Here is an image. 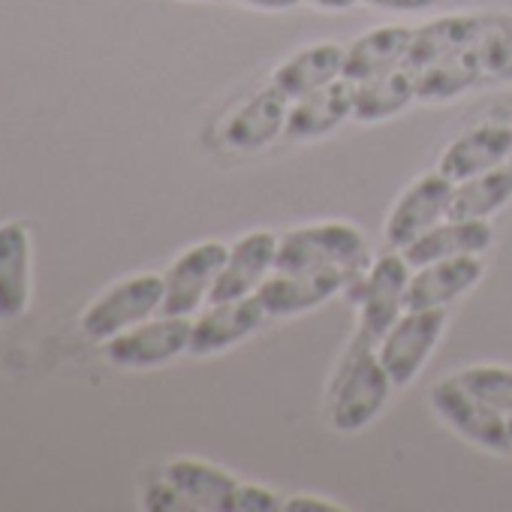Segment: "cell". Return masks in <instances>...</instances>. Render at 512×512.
Here are the masks:
<instances>
[{
  "label": "cell",
  "instance_id": "6da1fadb",
  "mask_svg": "<svg viewBox=\"0 0 512 512\" xmlns=\"http://www.w3.org/2000/svg\"><path fill=\"white\" fill-rule=\"evenodd\" d=\"M404 67L416 97L446 103L476 88L512 82V16H449L413 31Z\"/></svg>",
  "mask_w": 512,
  "mask_h": 512
},
{
  "label": "cell",
  "instance_id": "7a4b0ae2",
  "mask_svg": "<svg viewBox=\"0 0 512 512\" xmlns=\"http://www.w3.org/2000/svg\"><path fill=\"white\" fill-rule=\"evenodd\" d=\"M392 380L377 356V347L362 341L359 335L353 338L332 392H329V419L338 431H359L368 422L380 416V410L389 401Z\"/></svg>",
  "mask_w": 512,
  "mask_h": 512
},
{
  "label": "cell",
  "instance_id": "3957f363",
  "mask_svg": "<svg viewBox=\"0 0 512 512\" xmlns=\"http://www.w3.org/2000/svg\"><path fill=\"white\" fill-rule=\"evenodd\" d=\"M365 235L350 223H311L287 232L278 241L275 272H311V269H350L365 266Z\"/></svg>",
  "mask_w": 512,
  "mask_h": 512
},
{
  "label": "cell",
  "instance_id": "277c9868",
  "mask_svg": "<svg viewBox=\"0 0 512 512\" xmlns=\"http://www.w3.org/2000/svg\"><path fill=\"white\" fill-rule=\"evenodd\" d=\"M443 326L446 308H422L401 314L398 323L383 335V341L377 344V356L395 386H407L422 371L443 335Z\"/></svg>",
  "mask_w": 512,
  "mask_h": 512
},
{
  "label": "cell",
  "instance_id": "5b68a950",
  "mask_svg": "<svg viewBox=\"0 0 512 512\" xmlns=\"http://www.w3.org/2000/svg\"><path fill=\"white\" fill-rule=\"evenodd\" d=\"M410 284V263L404 253H386L368 269L362 281V320L359 338L368 344H380L383 335L398 323L404 311V293Z\"/></svg>",
  "mask_w": 512,
  "mask_h": 512
},
{
  "label": "cell",
  "instance_id": "8992f818",
  "mask_svg": "<svg viewBox=\"0 0 512 512\" xmlns=\"http://www.w3.org/2000/svg\"><path fill=\"white\" fill-rule=\"evenodd\" d=\"M226 256L229 247L220 241H202L184 250L163 278V317H190L208 299Z\"/></svg>",
  "mask_w": 512,
  "mask_h": 512
},
{
  "label": "cell",
  "instance_id": "52a82bcc",
  "mask_svg": "<svg viewBox=\"0 0 512 512\" xmlns=\"http://www.w3.org/2000/svg\"><path fill=\"white\" fill-rule=\"evenodd\" d=\"M163 290H166V284L157 275H139V278L118 284L100 302H94L91 311L82 317L85 335L103 341V338L121 335L130 326L145 323L154 311H160Z\"/></svg>",
  "mask_w": 512,
  "mask_h": 512
},
{
  "label": "cell",
  "instance_id": "ba28073f",
  "mask_svg": "<svg viewBox=\"0 0 512 512\" xmlns=\"http://www.w3.org/2000/svg\"><path fill=\"white\" fill-rule=\"evenodd\" d=\"M359 272L350 269H311V272H275L256 290L266 317H293L335 299L350 278Z\"/></svg>",
  "mask_w": 512,
  "mask_h": 512
},
{
  "label": "cell",
  "instance_id": "9c48e42d",
  "mask_svg": "<svg viewBox=\"0 0 512 512\" xmlns=\"http://www.w3.org/2000/svg\"><path fill=\"white\" fill-rule=\"evenodd\" d=\"M431 404L461 437L473 440L476 446L491 452H512L509 419L482 404L473 392H467L458 377L437 383L431 392Z\"/></svg>",
  "mask_w": 512,
  "mask_h": 512
},
{
  "label": "cell",
  "instance_id": "30bf717a",
  "mask_svg": "<svg viewBox=\"0 0 512 512\" xmlns=\"http://www.w3.org/2000/svg\"><path fill=\"white\" fill-rule=\"evenodd\" d=\"M193 323L187 317H163L154 323H139L130 332L109 338L106 359L121 368H157L190 350Z\"/></svg>",
  "mask_w": 512,
  "mask_h": 512
},
{
  "label": "cell",
  "instance_id": "8fae6325",
  "mask_svg": "<svg viewBox=\"0 0 512 512\" xmlns=\"http://www.w3.org/2000/svg\"><path fill=\"white\" fill-rule=\"evenodd\" d=\"M290 103L293 100L269 82V88L256 91L253 97H247L241 106H235L223 118L220 142L235 148V151L266 148L269 142H275L284 133L287 115H290Z\"/></svg>",
  "mask_w": 512,
  "mask_h": 512
},
{
  "label": "cell",
  "instance_id": "7c38bea8",
  "mask_svg": "<svg viewBox=\"0 0 512 512\" xmlns=\"http://www.w3.org/2000/svg\"><path fill=\"white\" fill-rule=\"evenodd\" d=\"M278 260V238L272 232H250L229 247L226 263L208 293L211 305L253 296L269 278Z\"/></svg>",
  "mask_w": 512,
  "mask_h": 512
},
{
  "label": "cell",
  "instance_id": "4fadbf2b",
  "mask_svg": "<svg viewBox=\"0 0 512 512\" xmlns=\"http://www.w3.org/2000/svg\"><path fill=\"white\" fill-rule=\"evenodd\" d=\"M455 190V181H449L443 172H428L416 178L404 196L395 202L389 220H386V241L395 250H404L413 238H419L425 229L440 223L449 208V196Z\"/></svg>",
  "mask_w": 512,
  "mask_h": 512
},
{
  "label": "cell",
  "instance_id": "5bb4252c",
  "mask_svg": "<svg viewBox=\"0 0 512 512\" xmlns=\"http://www.w3.org/2000/svg\"><path fill=\"white\" fill-rule=\"evenodd\" d=\"M485 275V266L479 253L449 256L428 266H419L416 275H410L407 293H404V311H422V308H446L464 293H470Z\"/></svg>",
  "mask_w": 512,
  "mask_h": 512
},
{
  "label": "cell",
  "instance_id": "9a60e30c",
  "mask_svg": "<svg viewBox=\"0 0 512 512\" xmlns=\"http://www.w3.org/2000/svg\"><path fill=\"white\" fill-rule=\"evenodd\" d=\"M509 154H512V127L479 124L446 145V151L437 160V172H443L449 181L461 184L473 175L503 166L509 160Z\"/></svg>",
  "mask_w": 512,
  "mask_h": 512
},
{
  "label": "cell",
  "instance_id": "2e32d148",
  "mask_svg": "<svg viewBox=\"0 0 512 512\" xmlns=\"http://www.w3.org/2000/svg\"><path fill=\"white\" fill-rule=\"evenodd\" d=\"M263 320H266V311H263L260 299H256V293L244 296V299L211 305V311H205L193 323L190 353L211 356V353H220L226 347H235L238 341H244L247 335H253L256 329H260Z\"/></svg>",
  "mask_w": 512,
  "mask_h": 512
},
{
  "label": "cell",
  "instance_id": "e0dca14e",
  "mask_svg": "<svg viewBox=\"0 0 512 512\" xmlns=\"http://www.w3.org/2000/svg\"><path fill=\"white\" fill-rule=\"evenodd\" d=\"M353 91H356V85L341 76V79L329 82L326 88H317V91L293 100L284 136L299 139V142L329 136L347 118H353Z\"/></svg>",
  "mask_w": 512,
  "mask_h": 512
},
{
  "label": "cell",
  "instance_id": "ac0fdd59",
  "mask_svg": "<svg viewBox=\"0 0 512 512\" xmlns=\"http://www.w3.org/2000/svg\"><path fill=\"white\" fill-rule=\"evenodd\" d=\"M491 247V226L485 220H449L434 223L425 229L419 238H413L401 253L410 263V269L449 260V256H464V253H485Z\"/></svg>",
  "mask_w": 512,
  "mask_h": 512
},
{
  "label": "cell",
  "instance_id": "d6986e66",
  "mask_svg": "<svg viewBox=\"0 0 512 512\" xmlns=\"http://www.w3.org/2000/svg\"><path fill=\"white\" fill-rule=\"evenodd\" d=\"M166 482L178 491L187 509H208V512H232V497L241 485L226 470L193 458L172 461L166 467Z\"/></svg>",
  "mask_w": 512,
  "mask_h": 512
},
{
  "label": "cell",
  "instance_id": "ffe728a7",
  "mask_svg": "<svg viewBox=\"0 0 512 512\" xmlns=\"http://www.w3.org/2000/svg\"><path fill=\"white\" fill-rule=\"evenodd\" d=\"M413 43V31L392 25V28H374L353 40V46L344 49V79L365 82L374 76H383L404 64Z\"/></svg>",
  "mask_w": 512,
  "mask_h": 512
},
{
  "label": "cell",
  "instance_id": "44dd1931",
  "mask_svg": "<svg viewBox=\"0 0 512 512\" xmlns=\"http://www.w3.org/2000/svg\"><path fill=\"white\" fill-rule=\"evenodd\" d=\"M341 76H344V49L335 43H320V46L302 49L293 58H287L272 73V85L278 91H284L290 100H299L317 88H326L329 82H335Z\"/></svg>",
  "mask_w": 512,
  "mask_h": 512
},
{
  "label": "cell",
  "instance_id": "7402d4cb",
  "mask_svg": "<svg viewBox=\"0 0 512 512\" xmlns=\"http://www.w3.org/2000/svg\"><path fill=\"white\" fill-rule=\"evenodd\" d=\"M31 247L19 223L0 226V320H16L28 308Z\"/></svg>",
  "mask_w": 512,
  "mask_h": 512
},
{
  "label": "cell",
  "instance_id": "603a6c76",
  "mask_svg": "<svg viewBox=\"0 0 512 512\" xmlns=\"http://www.w3.org/2000/svg\"><path fill=\"white\" fill-rule=\"evenodd\" d=\"M416 97V79L410 67H395L383 76L356 82L353 91V118L356 121H386L404 112Z\"/></svg>",
  "mask_w": 512,
  "mask_h": 512
},
{
  "label": "cell",
  "instance_id": "cb8c5ba5",
  "mask_svg": "<svg viewBox=\"0 0 512 512\" xmlns=\"http://www.w3.org/2000/svg\"><path fill=\"white\" fill-rule=\"evenodd\" d=\"M512 199V166H497L455 184L449 196V220H485Z\"/></svg>",
  "mask_w": 512,
  "mask_h": 512
},
{
  "label": "cell",
  "instance_id": "d4e9b609",
  "mask_svg": "<svg viewBox=\"0 0 512 512\" xmlns=\"http://www.w3.org/2000/svg\"><path fill=\"white\" fill-rule=\"evenodd\" d=\"M461 386L473 392L482 404L497 410L500 416L512 419V368L497 365H476L458 374Z\"/></svg>",
  "mask_w": 512,
  "mask_h": 512
},
{
  "label": "cell",
  "instance_id": "484cf974",
  "mask_svg": "<svg viewBox=\"0 0 512 512\" xmlns=\"http://www.w3.org/2000/svg\"><path fill=\"white\" fill-rule=\"evenodd\" d=\"M278 509V497L260 485H238L235 497H232V512H269Z\"/></svg>",
  "mask_w": 512,
  "mask_h": 512
},
{
  "label": "cell",
  "instance_id": "4316f807",
  "mask_svg": "<svg viewBox=\"0 0 512 512\" xmlns=\"http://www.w3.org/2000/svg\"><path fill=\"white\" fill-rule=\"evenodd\" d=\"M371 7H380V10H398V13H413V10H428L434 7L437 0H365Z\"/></svg>",
  "mask_w": 512,
  "mask_h": 512
},
{
  "label": "cell",
  "instance_id": "83f0119b",
  "mask_svg": "<svg viewBox=\"0 0 512 512\" xmlns=\"http://www.w3.org/2000/svg\"><path fill=\"white\" fill-rule=\"evenodd\" d=\"M290 512H335V503H323V500H311V497H296L287 503Z\"/></svg>",
  "mask_w": 512,
  "mask_h": 512
},
{
  "label": "cell",
  "instance_id": "f1b7e54d",
  "mask_svg": "<svg viewBox=\"0 0 512 512\" xmlns=\"http://www.w3.org/2000/svg\"><path fill=\"white\" fill-rule=\"evenodd\" d=\"M247 7H256V10H293L302 0H241Z\"/></svg>",
  "mask_w": 512,
  "mask_h": 512
},
{
  "label": "cell",
  "instance_id": "f546056e",
  "mask_svg": "<svg viewBox=\"0 0 512 512\" xmlns=\"http://www.w3.org/2000/svg\"><path fill=\"white\" fill-rule=\"evenodd\" d=\"M311 4H317L323 10H350L353 4H359V0H311Z\"/></svg>",
  "mask_w": 512,
  "mask_h": 512
},
{
  "label": "cell",
  "instance_id": "4dcf8cb0",
  "mask_svg": "<svg viewBox=\"0 0 512 512\" xmlns=\"http://www.w3.org/2000/svg\"><path fill=\"white\" fill-rule=\"evenodd\" d=\"M509 443H512V419H509Z\"/></svg>",
  "mask_w": 512,
  "mask_h": 512
}]
</instances>
